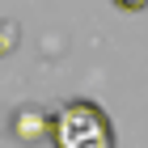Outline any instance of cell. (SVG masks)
<instances>
[{
	"mask_svg": "<svg viewBox=\"0 0 148 148\" xmlns=\"http://www.w3.org/2000/svg\"><path fill=\"white\" fill-rule=\"evenodd\" d=\"M114 9H123V13H140V9H148V0H114Z\"/></svg>",
	"mask_w": 148,
	"mask_h": 148,
	"instance_id": "obj_4",
	"label": "cell"
},
{
	"mask_svg": "<svg viewBox=\"0 0 148 148\" xmlns=\"http://www.w3.org/2000/svg\"><path fill=\"white\" fill-rule=\"evenodd\" d=\"M51 144L55 148H114L110 114L89 97H72L51 110Z\"/></svg>",
	"mask_w": 148,
	"mask_h": 148,
	"instance_id": "obj_1",
	"label": "cell"
},
{
	"mask_svg": "<svg viewBox=\"0 0 148 148\" xmlns=\"http://www.w3.org/2000/svg\"><path fill=\"white\" fill-rule=\"evenodd\" d=\"M13 136L17 140H25V144H38V140H51V114H42V110H17V119H13Z\"/></svg>",
	"mask_w": 148,
	"mask_h": 148,
	"instance_id": "obj_2",
	"label": "cell"
},
{
	"mask_svg": "<svg viewBox=\"0 0 148 148\" xmlns=\"http://www.w3.org/2000/svg\"><path fill=\"white\" fill-rule=\"evenodd\" d=\"M13 47H17V25H13V21H0V59L9 55Z\"/></svg>",
	"mask_w": 148,
	"mask_h": 148,
	"instance_id": "obj_3",
	"label": "cell"
}]
</instances>
